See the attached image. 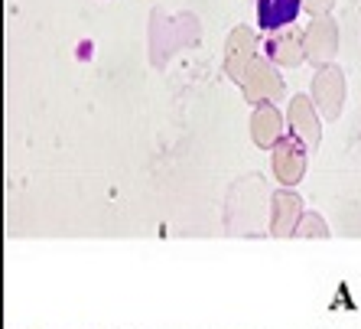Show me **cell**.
Wrapping results in <instances>:
<instances>
[{
	"mask_svg": "<svg viewBox=\"0 0 361 329\" xmlns=\"http://www.w3.org/2000/svg\"><path fill=\"white\" fill-rule=\"evenodd\" d=\"M241 88H244V98H247V102L270 104L283 95V78L274 72V66H270L267 59H254L241 78Z\"/></svg>",
	"mask_w": 361,
	"mask_h": 329,
	"instance_id": "obj_1",
	"label": "cell"
},
{
	"mask_svg": "<svg viewBox=\"0 0 361 329\" xmlns=\"http://www.w3.org/2000/svg\"><path fill=\"white\" fill-rule=\"evenodd\" d=\"M312 98L326 121H336L345 104V76L338 66H322L312 78Z\"/></svg>",
	"mask_w": 361,
	"mask_h": 329,
	"instance_id": "obj_2",
	"label": "cell"
},
{
	"mask_svg": "<svg viewBox=\"0 0 361 329\" xmlns=\"http://www.w3.org/2000/svg\"><path fill=\"white\" fill-rule=\"evenodd\" d=\"M302 49H306V59L316 62V66H329V59L336 56L338 49V26L336 20L329 17H319L312 20L310 26H306V33H302Z\"/></svg>",
	"mask_w": 361,
	"mask_h": 329,
	"instance_id": "obj_3",
	"label": "cell"
},
{
	"mask_svg": "<svg viewBox=\"0 0 361 329\" xmlns=\"http://www.w3.org/2000/svg\"><path fill=\"white\" fill-rule=\"evenodd\" d=\"M286 124L293 131V137L300 140L306 150H316L319 147V137H322V124H319V114L312 108V102L306 95H296L290 102V111H286Z\"/></svg>",
	"mask_w": 361,
	"mask_h": 329,
	"instance_id": "obj_4",
	"label": "cell"
},
{
	"mask_svg": "<svg viewBox=\"0 0 361 329\" xmlns=\"http://www.w3.org/2000/svg\"><path fill=\"white\" fill-rule=\"evenodd\" d=\"M302 173H306V147L296 137H283L274 147V177L283 186H293L302 179Z\"/></svg>",
	"mask_w": 361,
	"mask_h": 329,
	"instance_id": "obj_5",
	"label": "cell"
},
{
	"mask_svg": "<svg viewBox=\"0 0 361 329\" xmlns=\"http://www.w3.org/2000/svg\"><path fill=\"white\" fill-rule=\"evenodd\" d=\"M254 49H257V40H254V33L247 26L231 30V36H228V42H225V72L235 78V82H241L247 66L254 62Z\"/></svg>",
	"mask_w": 361,
	"mask_h": 329,
	"instance_id": "obj_6",
	"label": "cell"
},
{
	"mask_svg": "<svg viewBox=\"0 0 361 329\" xmlns=\"http://www.w3.org/2000/svg\"><path fill=\"white\" fill-rule=\"evenodd\" d=\"M302 219V199L290 189H280L274 193V203H270V235L286 238L293 235L296 225Z\"/></svg>",
	"mask_w": 361,
	"mask_h": 329,
	"instance_id": "obj_7",
	"label": "cell"
},
{
	"mask_svg": "<svg viewBox=\"0 0 361 329\" xmlns=\"http://www.w3.org/2000/svg\"><path fill=\"white\" fill-rule=\"evenodd\" d=\"M251 137L264 150H274L283 140V118H280V111L274 104H257L251 118Z\"/></svg>",
	"mask_w": 361,
	"mask_h": 329,
	"instance_id": "obj_8",
	"label": "cell"
},
{
	"mask_svg": "<svg viewBox=\"0 0 361 329\" xmlns=\"http://www.w3.org/2000/svg\"><path fill=\"white\" fill-rule=\"evenodd\" d=\"M267 56L274 66H286L293 68L306 59V49H302V36L300 33H280L267 42Z\"/></svg>",
	"mask_w": 361,
	"mask_h": 329,
	"instance_id": "obj_9",
	"label": "cell"
},
{
	"mask_svg": "<svg viewBox=\"0 0 361 329\" xmlns=\"http://www.w3.org/2000/svg\"><path fill=\"white\" fill-rule=\"evenodd\" d=\"M302 0H257V10H261V26L264 30H280V26L293 23L296 13H300Z\"/></svg>",
	"mask_w": 361,
	"mask_h": 329,
	"instance_id": "obj_10",
	"label": "cell"
},
{
	"mask_svg": "<svg viewBox=\"0 0 361 329\" xmlns=\"http://www.w3.org/2000/svg\"><path fill=\"white\" fill-rule=\"evenodd\" d=\"M296 232H300V235H316V238H326L329 235V228H326V222L319 219V215H302L300 219V225H296Z\"/></svg>",
	"mask_w": 361,
	"mask_h": 329,
	"instance_id": "obj_11",
	"label": "cell"
},
{
	"mask_svg": "<svg viewBox=\"0 0 361 329\" xmlns=\"http://www.w3.org/2000/svg\"><path fill=\"white\" fill-rule=\"evenodd\" d=\"M302 7L310 10V13H316V17H322V13L332 7V0H302Z\"/></svg>",
	"mask_w": 361,
	"mask_h": 329,
	"instance_id": "obj_12",
	"label": "cell"
}]
</instances>
